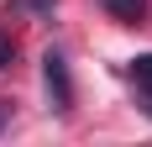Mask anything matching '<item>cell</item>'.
<instances>
[{
  "label": "cell",
  "mask_w": 152,
  "mask_h": 147,
  "mask_svg": "<svg viewBox=\"0 0 152 147\" xmlns=\"http://www.w3.org/2000/svg\"><path fill=\"white\" fill-rule=\"evenodd\" d=\"M11 58H16V42L5 37V32H0V68H11Z\"/></svg>",
  "instance_id": "4"
},
{
  "label": "cell",
  "mask_w": 152,
  "mask_h": 147,
  "mask_svg": "<svg viewBox=\"0 0 152 147\" xmlns=\"http://www.w3.org/2000/svg\"><path fill=\"white\" fill-rule=\"evenodd\" d=\"M42 79H47V95H53V110H68V105H74V84H68L63 53H47L42 58Z\"/></svg>",
  "instance_id": "1"
},
{
  "label": "cell",
  "mask_w": 152,
  "mask_h": 147,
  "mask_svg": "<svg viewBox=\"0 0 152 147\" xmlns=\"http://www.w3.org/2000/svg\"><path fill=\"white\" fill-rule=\"evenodd\" d=\"M105 11L115 16V21H142V16H147V0H105Z\"/></svg>",
  "instance_id": "2"
},
{
  "label": "cell",
  "mask_w": 152,
  "mask_h": 147,
  "mask_svg": "<svg viewBox=\"0 0 152 147\" xmlns=\"http://www.w3.org/2000/svg\"><path fill=\"white\" fill-rule=\"evenodd\" d=\"M131 79H137V89L147 95V105H152V53H142V58L131 63Z\"/></svg>",
  "instance_id": "3"
},
{
  "label": "cell",
  "mask_w": 152,
  "mask_h": 147,
  "mask_svg": "<svg viewBox=\"0 0 152 147\" xmlns=\"http://www.w3.org/2000/svg\"><path fill=\"white\" fill-rule=\"evenodd\" d=\"M0 132H5V105H0Z\"/></svg>",
  "instance_id": "5"
}]
</instances>
